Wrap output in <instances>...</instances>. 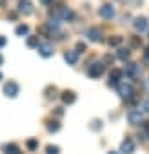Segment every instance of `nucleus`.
<instances>
[{
	"label": "nucleus",
	"mask_w": 149,
	"mask_h": 154,
	"mask_svg": "<svg viewBox=\"0 0 149 154\" xmlns=\"http://www.w3.org/2000/svg\"><path fill=\"white\" fill-rule=\"evenodd\" d=\"M142 118H144V114H142L140 109H129V112H127V120H129V123L138 125V123H142Z\"/></svg>",
	"instance_id": "nucleus-1"
},
{
	"label": "nucleus",
	"mask_w": 149,
	"mask_h": 154,
	"mask_svg": "<svg viewBox=\"0 0 149 154\" xmlns=\"http://www.w3.org/2000/svg\"><path fill=\"white\" fill-rule=\"evenodd\" d=\"M4 93H6V96L15 98V96L18 94V84H17V82H8V84L4 85Z\"/></svg>",
	"instance_id": "nucleus-2"
},
{
	"label": "nucleus",
	"mask_w": 149,
	"mask_h": 154,
	"mask_svg": "<svg viewBox=\"0 0 149 154\" xmlns=\"http://www.w3.org/2000/svg\"><path fill=\"white\" fill-rule=\"evenodd\" d=\"M118 93H120V96H122L124 100H131V96H133V87H131L129 84H118Z\"/></svg>",
	"instance_id": "nucleus-3"
},
{
	"label": "nucleus",
	"mask_w": 149,
	"mask_h": 154,
	"mask_svg": "<svg viewBox=\"0 0 149 154\" xmlns=\"http://www.w3.org/2000/svg\"><path fill=\"white\" fill-rule=\"evenodd\" d=\"M98 15H100L102 18H107V20H109V18H113V17H115V9H113V6H111V4H104V6L98 9Z\"/></svg>",
	"instance_id": "nucleus-4"
},
{
	"label": "nucleus",
	"mask_w": 149,
	"mask_h": 154,
	"mask_svg": "<svg viewBox=\"0 0 149 154\" xmlns=\"http://www.w3.org/2000/svg\"><path fill=\"white\" fill-rule=\"evenodd\" d=\"M102 72H104V63H93L87 69V74L91 76V78H98Z\"/></svg>",
	"instance_id": "nucleus-5"
},
{
	"label": "nucleus",
	"mask_w": 149,
	"mask_h": 154,
	"mask_svg": "<svg viewBox=\"0 0 149 154\" xmlns=\"http://www.w3.org/2000/svg\"><path fill=\"white\" fill-rule=\"evenodd\" d=\"M18 13H22V15H31V13H33V4L29 2V0H20V2H18Z\"/></svg>",
	"instance_id": "nucleus-6"
},
{
	"label": "nucleus",
	"mask_w": 149,
	"mask_h": 154,
	"mask_svg": "<svg viewBox=\"0 0 149 154\" xmlns=\"http://www.w3.org/2000/svg\"><path fill=\"white\" fill-rule=\"evenodd\" d=\"M120 152H124V154H133V152H135V143H133V140L125 138V140L122 141V145H120Z\"/></svg>",
	"instance_id": "nucleus-7"
},
{
	"label": "nucleus",
	"mask_w": 149,
	"mask_h": 154,
	"mask_svg": "<svg viewBox=\"0 0 149 154\" xmlns=\"http://www.w3.org/2000/svg\"><path fill=\"white\" fill-rule=\"evenodd\" d=\"M125 74L129 76V78H138L140 76V65H136V63L125 65Z\"/></svg>",
	"instance_id": "nucleus-8"
},
{
	"label": "nucleus",
	"mask_w": 149,
	"mask_h": 154,
	"mask_svg": "<svg viewBox=\"0 0 149 154\" xmlns=\"http://www.w3.org/2000/svg\"><path fill=\"white\" fill-rule=\"evenodd\" d=\"M38 53L44 56V58H47V56H51L53 54V45L51 44H47V42H44V44H38Z\"/></svg>",
	"instance_id": "nucleus-9"
},
{
	"label": "nucleus",
	"mask_w": 149,
	"mask_h": 154,
	"mask_svg": "<svg viewBox=\"0 0 149 154\" xmlns=\"http://www.w3.org/2000/svg\"><path fill=\"white\" fill-rule=\"evenodd\" d=\"M133 27H135L138 33L145 31V29H147V18H144V17H138V18H135V22H133Z\"/></svg>",
	"instance_id": "nucleus-10"
},
{
	"label": "nucleus",
	"mask_w": 149,
	"mask_h": 154,
	"mask_svg": "<svg viewBox=\"0 0 149 154\" xmlns=\"http://www.w3.org/2000/svg\"><path fill=\"white\" fill-rule=\"evenodd\" d=\"M122 71L120 69H113L111 71V74H109V85H118V80L122 78Z\"/></svg>",
	"instance_id": "nucleus-11"
},
{
	"label": "nucleus",
	"mask_w": 149,
	"mask_h": 154,
	"mask_svg": "<svg viewBox=\"0 0 149 154\" xmlns=\"http://www.w3.org/2000/svg\"><path fill=\"white\" fill-rule=\"evenodd\" d=\"M56 15H58L62 20H73V18H74V13H73L71 9H67V8H60V9L56 11Z\"/></svg>",
	"instance_id": "nucleus-12"
},
{
	"label": "nucleus",
	"mask_w": 149,
	"mask_h": 154,
	"mask_svg": "<svg viewBox=\"0 0 149 154\" xmlns=\"http://www.w3.org/2000/svg\"><path fill=\"white\" fill-rule=\"evenodd\" d=\"M87 36H89L91 42H100V40H102V31L97 29V27H91V29L87 31Z\"/></svg>",
	"instance_id": "nucleus-13"
},
{
	"label": "nucleus",
	"mask_w": 149,
	"mask_h": 154,
	"mask_svg": "<svg viewBox=\"0 0 149 154\" xmlns=\"http://www.w3.org/2000/svg\"><path fill=\"white\" fill-rule=\"evenodd\" d=\"M64 58H65V62H67L69 65H74V63L78 62V53H77V51H67Z\"/></svg>",
	"instance_id": "nucleus-14"
},
{
	"label": "nucleus",
	"mask_w": 149,
	"mask_h": 154,
	"mask_svg": "<svg viewBox=\"0 0 149 154\" xmlns=\"http://www.w3.org/2000/svg\"><path fill=\"white\" fill-rule=\"evenodd\" d=\"M62 100H64V103H73L77 100V94L73 91H65V93H62Z\"/></svg>",
	"instance_id": "nucleus-15"
},
{
	"label": "nucleus",
	"mask_w": 149,
	"mask_h": 154,
	"mask_svg": "<svg viewBox=\"0 0 149 154\" xmlns=\"http://www.w3.org/2000/svg\"><path fill=\"white\" fill-rule=\"evenodd\" d=\"M4 150H6V154H18V152H20V150H18V147H17V145H13V143H11V145H6V147H4Z\"/></svg>",
	"instance_id": "nucleus-16"
},
{
	"label": "nucleus",
	"mask_w": 149,
	"mask_h": 154,
	"mask_svg": "<svg viewBox=\"0 0 149 154\" xmlns=\"http://www.w3.org/2000/svg\"><path fill=\"white\" fill-rule=\"evenodd\" d=\"M38 44H40L38 42V36H29L27 38V45L29 47H38Z\"/></svg>",
	"instance_id": "nucleus-17"
},
{
	"label": "nucleus",
	"mask_w": 149,
	"mask_h": 154,
	"mask_svg": "<svg viewBox=\"0 0 149 154\" xmlns=\"http://www.w3.org/2000/svg\"><path fill=\"white\" fill-rule=\"evenodd\" d=\"M129 54H131V53H129V49H124V47H122V49H118V58L127 60V58H129Z\"/></svg>",
	"instance_id": "nucleus-18"
},
{
	"label": "nucleus",
	"mask_w": 149,
	"mask_h": 154,
	"mask_svg": "<svg viewBox=\"0 0 149 154\" xmlns=\"http://www.w3.org/2000/svg\"><path fill=\"white\" fill-rule=\"evenodd\" d=\"M60 129V123L58 122H49V125H47V131L49 132H56Z\"/></svg>",
	"instance_id": "nucleus-19"
},
{
	"label": "nucleus",
	"mask_w": 149,
	"mask_h": 154,
	"mask_svg": "<svg viewBox=\"0 0 149 154\" xmlns=\"http://www.w3.org/2000/svg\"><path fill=\"white\" fill-rule=\"evenodd\" d=\"M27 33H29V27H27V26H18V27H17V35L24 36V35H27Z\"/></svg>",
	"instance_id": "nucleus-20"
},
{
	"label": "nucleus",
	"mask_w": 149,
	"mask_h": 154,
	"mask_svg": "<svg viewBox=\"0 0 149 154\" xmlns=\"http://www.w3.org/2000/svg\"><path fill=\"white\" fill-rule=\"evenodd\" d=\"M46 96L47 98H55L56 96V87H47L46 89Z\"/></svg>",
	"instance_id": "nucleus-21"
},
{
	"label": "nucleus",
	"mask_w": 149,
	"mask_h": 154,
	"mask_svg": "<svg viewBox=\"0 0 149 154\" xmlns=\"http://www.w3.org/2000/svg\"><path fill=\"white\" fill-rule=\"evenodd\" d=\"M122 44V36H113L109 38V45H120Z\"/></svg>",
	"instance_id": "nucleus-22"
},
{
	"label": "nucleus",
	"mask_w": 149,
	"mask_h": 154,
	"mask_svg": "<svg viewBox=\"0 0 149 154\" xmlns=\"http://www.w3.org/2000/svg\"><path fill=\"white\" fill-rule=\"evenodd\" d=\"M26 145H27V149H29V150H35V149L38 147V141H36V140H27V143H26Z\"/></svg>",
	"instance_id": "nucleus-23"
},
{
	"label": "nucleus",
	"mask_w": 149,
	"mask_h": 154,
	"mask_svg": "<svg viewBox=\"0 0 149 154\" xmlns=\"http://www.w3.org/2000/svg\"><path fill=\"white\" fill-rule=\"evenodd\" d=\"M46 150H47V154H58V147H55V145H49Z\"/></svg>",
	"instance_id": "nucleus-24"
},
{
	"label": "nucleus",
	"mask_w": 149,
	"mask_h": 154,
	"mask_svg": "<svg viewBox=\"0 0 149 154\" xmlns=\"http://www.w3.org/2000/svg\"><path fill=\"white\" fill-rule=\"evenodd\" d=\"M80 51H86V44L84 42H78L77 44V53H80Z\"/></svg>",
	"instance_id": "nucleus-25"
},
{
	"label": "nucleus",
	"mask_w": 149,
	"mask_h": 154,
	"mask_svg": "<svg viewBox=\"0 0 149 154\" xmlns=\"http://www.w3.org/2000/svg\"><path fill=\"white\" fill-rule=\"evenodd\" d=\"M131 45H133V47H136V45H140V40H138L136 36H135V38H131Z\"/></svg>",
	"instance_id": "nucleus-26"
},
{
	"label": "nucleus",
	"mask_w": 149,
	"mask_h": 154,
	"mask_svg": "<svg viewBox=\"0 0 149 154\" xmlns=\"http://www.w3.org/2000/svg\"><path fill=\"white\" fill-rule=\"evenodd\" d=\"M104 62H106V63H113V56H111V54H106V56H104Z\"/></svg>",
	"instance_id": "nucleus-27"
},
{
	"label": "nucleus",
	"mask_w": 149,
	"mask_h": 154,
	"mask_svg": "<svg viewBox=\"0 0 149 154\" xmlns=\"http://www.w3.org/2000/svg\"><path fill=\"white\" fill-rule=\"evenodd\" d=\"M40 2H42L44 6H49V4H53V0H40Z\"/></svg>",
	"instance_id": "nucleus-28"
},
{
	"label": "nucleus",
	"mask_w": 149,
	"mask_h": 154,
	"mask_svg": "<svg viewBox=\"0 0 149 154\" xmlns=\"http://www.w3.org/2000/svg\"><path fill=\"white\" fill-rule=\"evenodd\" d=\"M55 112H56V116H62V114H64V111H62V107H58V109H56Z\"/></svg>",
	"instance_id": "nucleus-29"
},
{
	"label": "nucleus",
	"mask_w": 149,
	"mask_h": 154,
	"mask_svg": "<svg viewBox=\"0 0 149 154\" xmlns=\"http://www.w3.org/2000/svg\"><path fill=\"white\" fill-rule=\"evenodd\" d=\"M6 45V38L4 36H0V47H4Z\"/></svg>",
	"instance_id": "nucleus-30"
},
{
	"label": "nucleus",
	"mask_w": 149,
	"mask_h": 154,
	"mask_svg": "<svg viewBox=\"0 0 149 154\" xmlns=\"http://www.w3.org/2000/svg\"><path fill=\"white\" fill-rule=\"evenodd\" d=\"M144 109H145V112H149V100H147V102L144 103Z\"/></svg>",
	"instance_id": "nucleus-31"
},
{
	"label": "nucleus",
	"mask_w": 149,
	"mask_h": 154,
	"mask_svg": "<svg viewBox=\"0 0 149 154\" xmlns=\"http://www.w3.org/2000/svg\"><path fill=\"white\" fill-rule=\"evenodd\" d=\"M144 56H145V58H149V47H145V53H144Z\"/></svg>",
	"instance_id": "nucleus-32"
},
{
	"label": "nucleus",
	"mask_w": 149,
	"mask_h": 154,
	"mask_svg": "<svg viewBox=\"0 0 149 154\" xmlns=\"http://www.w3.org/2000/svg\"><path fill=\"white\" fill-rule=\"evenodd\" d=\"M145 85H147V89H149V78H147V80H145Z\"/></svg>",
	"instance_id": "nucleus-33"
},
{
	"label": "nucleus",
	"mask_w": 149,
	"mask_h": 154,
	"mask_svg": "<svg viewBox=\"0 0 149 154\" xmlns=\"http://www.w3.org/2000/svg\"><path fill=\"white\" fill-rule=\"evenodd\" d=\"M2 62H4V58H2V54H0V65H2Z\"/></svg>",
	"instance_id": "nucleus-34"
},
{
	"label": "nucleus",
	"mask_w": 149,
	"mask_h": 154,
	"mask_svg": "<svg viewBox=\"0 0 149 154\" xmlns=\"http://www.w3.org/2000/svg\"><path fill=\"white\" fill-rule=\"evenodd\" d=\"M0 80H2V72H0Z\"/></svg>",
	"instance_id": "nucleus-35"
},
{
	"label": "nucleus",
	"mask_w": 149,
	"mask_h": 154,
	"mask_svg": "<svg viewBox=\"0 0 149 154\" xmlns=\"http://www.w3.org/2000/svg\"><path fill=\"white\" fill-rule=\"evenodd\" d=\"M109 154H116V152H109Z\"/></svg>",
	"instance_id": "nucleus-36"
}]
</instances>
